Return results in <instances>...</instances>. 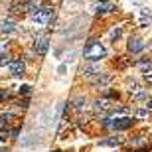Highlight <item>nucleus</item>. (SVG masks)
I'll list each match as a JSON object with an SVG mask.
<instances>
[{"mask_svg":"<svg viewBox=\"0 0 152 152\" xmlns=\"http://www.w3.org/2000/svg\"><path fill=\"white\" fill-rule=\"evenodd\" d=\"M115 6L111 4V2H99V4L95 6V12L97 14H109V12H113Z\"/></svg>","mask_w":152,"mask_h":152,"instance_id":"6e6552de","label":"nucleus"},{"mask_svg":"<svg viewBox=\"0 0 152 152\" xmlns=\"http://www.w3.org/2000/svg\"><path fill=\"white\" fill-rule=\"evenodd\" d=\"M24 71H26V63L22 59H12L10 61V73L12 75L20 77V75H24Z\"/></svg>","mask_w":152,"mask_h":152,"instance_id":"39448f33","label":"nucleus"},{"mask_svg":"<svg viewBox=\"0 0 152 152\" xmlns=\"http://www.w3.org/2000/svg\"><path fill=\"white\" fill-rule=\"evenodd\" d=\"M146 142H148V138H146V136H142V138H138V140H134L132 144H134V146H142V144H146Z\"/></svg>","mask_w":152,"mask_h":152,"instance_id":"4be33fe9","label":"nucleus"},{"mask_svg":"<svg viewBox=\"0 0 152 152\" xmlns=\"http://www.w3.org/2000/svg\"><path fill=\"white\" fill-rule=\"evenodd\" d=\"M38 142H39V134L32 132V134H28L26 138H22L20 144H22V146H32V144H38Z\"/></svg>","mask_w":152,"mask_h":152,"instance_id":"9d476101","label":"nucleus"},{"mask_svg":"<svg viewBox=\"0 0 152 152\" xmlns=\"http://www.w3.org/2000/svg\"><path fill=\"white\" fill-rule=\"evenodd\" d=\"M130 93H132V97H134L136 101H144V99H148V97H146V91H142L140 87H134V89H130Z\"/></svg>","mask_w":152,"mask_h":152,"instance_id":"ddd939ff","label":"nucleus"},{"mask_svg":"<svg viewBox=\"0 0 152 152\" xmlns=\"http://www.w3.org/2000/svg\"><path fill=\"white\" fill-rule=\"evenodd\" d=\"M53 20V10L50 6H44V8H38V10L32 12V22L38 24V26H45Z\"/></svg>","mask_w":152,"mask_h":152,"instance_id":"f03ea898","label":"nucleus"},{"mask_svg":"<svg viewBox=\"0 0 152 152\" xmlns=\"http://www.w3.org/2000/svg\"><path fill=\"white\" fill-rule=\"evenodd\" d=\"M14 30H16V26H14V22H12V20L2 22V32H4V34H12Z\"/></svg>","mask_w":152,"mask_h":152,"instance_id":"dca6fc26","label":"nucleus"},{"mask_svg":"<svg viewBox=\"0 0 152 152\" xmlns=\"http://www.w3.org/2000/svg\"><path fill=\"white\" fill-rule=\"evenodd\" d=\"M132 124H134V118L132 117H123V118L111 121V126H113L115 130H126V129H130Z\"/></svg>","mask_w":152,"mask_h":152,"instance_id":"7ed1b4c3","label":"nucleus"},{"mask_svg":"<svg viewBox=\"0 0 152 152\" xmlns=\"http://www.w3.org/2000/svg\"><path fill=\"white\" fill-rule=\"evenodd\" d=\"M83 57L89 59V61L103 59V57H107V48L101 45V44H97V42H89L87 48H85V51H83Z\"/></svg>","mask_w":152,"mask_h":152,"instance_id":"f257e3e1","label":"nucleus"},{"mask_svg":"<svg viewBox=\"0 0 152 152\" xmlns=\"http://www.w3.org/2000/svg\"><path fill=\"white\" fill-rule=\"evenodd\" d=\"M101 71V63H91V65H87V67L83 69V75H87V77H91V75H95Z\"/></svg>","mask_w":152,"mask_h":152,"instance_id":"9b49d317","label":"nucleus"},{"mask_svg":"<svg viewBox=\"0 0 152 152\" xmlns=\"http://www.w3.org/2000/svg\"><path fill=\"white\" fill-rule=\"evenodd\" d=\"M30 89H32L30 85H22V87H20V93H24V95H28V93H30Z\"/></svg>","mask_w":152,"mask_h":152,"instance_id":"5701e85b","label":"nucleus"},{"mask_svg":"<svg viewBox=\"0 0 152 152\" xmlns=\"http://www.w3.org/2000/svg\"><path fill=\"white\" fill-rule=\"evenodd\" d=\"M144 39H140V38H130L129 39V51L130 53H140L142 50H144Z\"/></svg>","mask_w":152,"mask_h":152,"instance_id":"423d86ee","label":"nucleus"},{"mask_svg":"<svg viewBox=\"0 0 152 152\" xmlns=\"http://www.w3.org/2000/svg\"><path fill=\"white\" fill-rule=\"evenodd\" d=\"M109 83H111V75H99L97 79H93V85L95 87H105Z\"/></svg>","mask_w":152,"mask_h":152,"instance_id":"f8f14e48","label":"nucleus"},{"mask_svg":"<svg viewBox=\"0 0 152 152\" xmlns=\"http://www.w3.org/2000/svg\"><path fill=\"white\" fill-rule=\"evenodd\" d=\"M53 113H56V109H53V107L45 109L44 113H39L38 118H36V121H38V126H42V129H44V126H48V124L53 121Z\"/></svg>","mask_w":152,"mask_h":152,"instance_id":"20e7f679","label":"nucleus"},{"mask_svg":"<svg viewBox=\"0 0 152 152\" xmlns=\"http://www.w3.org/2000/svg\"><path fill=\"white\" fill-rule=\"evenodd\" d=\"M138 67L148 71V69H150V61H148V59H140V61H138Z\"/></svg>","mask_w":152,"mask_h":152,"instance_id":"6ab92c4d","label":"nucleus"},{"mask_svg":"<svg viewBox=\"0 0 152 152\" xmlns=\"http://www.w3.org/2000/svg\"><path fill=\"white\" fill-rule=\"evenodd\" d=\"M6 97H8V93H6V91H0V101H4Z\"/></svg>","mask_w":152,"mask_h":152,"instance_id":"a878e982","label":"nucleus"},{"mask_svg":"<svg viewBox=\"0 0 152 152\" xmlns=\"http://www.w3.org/2000/svg\"><path fill=\"white\" fill-rule=\"evenodd\" d=\"M144 81H146L148 85H152V69H148V71H144Z\"/></svg>","mask_w":152,"mask_h":152,"instance_id":"412c9836","label":"nucleus"},{"mask_svg":"<svg viewBox=\"0 0 152 152\" xmlns=\"http://www.w3.org/2000/svg\"><path fill=\"white\" fill-rule=\"evenodd\" d=\"M83 99H77V109H79V111H81V109H83Z\"/></svg>","mask_w":152,"mask_h":152,"instance_id":"393cba45","label":"nucleus"},{"mask_svg":"<svg viewBox=\"0 0 152 152\" xmlns=\"http://www.w3.org/2000/svg\"><path fill=\"white\" fill-rule=\"evenodd\" d=\"M121 36H123V30H121V28H115L113 32H111V42H117Z\"/></svg>","mask_w":152,"mask_h":152,"instance_id":"f3484780","label":"nucleus"},{"mask_svg":"<svg viewBox=\"0 0 152 152\" xmlns=\"http://www.w3.org/2000/svg\"><path fill=\"white\" fill-rule=\"evenodd\" d=\"M109 107H111V103H109L107 99H97L95 101V109L97 111H107Z\"/></svg>","mask_w":152,"mask_h":152,"instance_id":"2eb2a0df","label":"nucleus"},{"mask_svg":"<svg viewBox=\"0 0 152 152\" xmlns=\"http://www.w3.org/2000/svg\"><path fill=\"white\" fill-rule=\"evenodd\" d=\"M48 48H50V39L48 38H39L38 42H36V53H38V56H45V53H48Z\"/></svg>","mask_w":152,"mask_h":152,"instance_id":"0eeeda50","label":"nucleus"},{"mask_svg":"<svg viewBox=\"0 0 152 152\" xmlns=\"http://www.w3.org/2000/svg\"><path fill=\"white\" fill-rule=\"evenodd\" d=\"M26 8H28L30 12L38 10V8H39V0H30V2H28V6H26Z\"/></svg>","mask_w":152,"mask_h":152,"instance_id":"a211bd4d","label":"nucleus"},{"mask_svg":"<svg viewBox=\"0 0 152 152\" xmlns=\"http://www.w3.org/2000/svg\"><path fill=\"white\" fill-rule=\"evenodd\" d=\"M6 48H8V42H6V39H0V57L4 56V51H6Z\"/></svg>","mask_w":152,"mask_h":152,"instance_id":"aec40b11","label":"nucleus"},{"mask_svg":"<svg viewBox=\"0 0 152 152\" xmlns=\"http://www.w3.org/2000/svg\"><path fill=\"white\" fill-rule=\"evenodd\" d=\"M12 117H14V115H12V113H6V115H0V130H2V129H8V124H10V121H12Z\"/></svg>","mask_w":152,"mask_h":152,"instance_id":"4468645a","label":"nucleus"},{"mask_svg":"<svg viewBox=\"0 0 152 152\" xmlns=\"http://www.w3.org/2000/svg\"><path fill=\"white\" fill-rule=\"evenodd\" d=\"M105 95H107V97H118V93H117V91H105Z\"/></svg>","mask_w":152,"mask_h":152,"instance_id":"b1692460","label":"nucleus"},{"mask_svg":"<svg viewBox=\"0 0 152 152\" xmlns=\"http://www.w3.org/2000/svg\"><path fill=\"white\" fill-rule=\"evenodd\" d=\"M146 107H148V109H152V101H148V105H146Z\"/></svg>","mask_w":152,"mask_h":152,"instance_id":"bb28decb","label":"nucleus"},{"mask_svg":"<svg viewBox=\"0 0 152 152\" xmlns=\"http://www.w3.org/2000/svg\"><path fill=\"white\" fill-rule=\"evenodd\" d=\"M73 2H77V0H73Z\"/></svg>","mask_w":152,"mask_h":152,"instance_id":"cd10ccee","label":"nucleus"},{"mask_svg":"<svg viewBox=\"0 0 152 152\" xmlns=\"http://www.w3.org/2000/svg\"><path fill=\"white\" fill-rule=\"evenodd\" d=\"M123 136H113V138H105V140L99 142V146H118V144H123Z\"/></svg>","mask_w":152,"mask_h":152,"instance_id":"1a4fd4ad","label":"nucleus"}]
</instances>
